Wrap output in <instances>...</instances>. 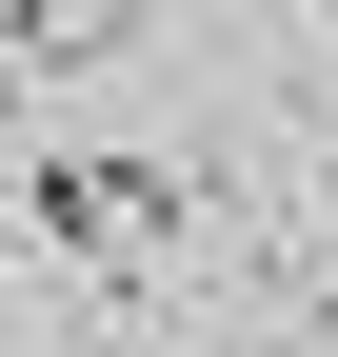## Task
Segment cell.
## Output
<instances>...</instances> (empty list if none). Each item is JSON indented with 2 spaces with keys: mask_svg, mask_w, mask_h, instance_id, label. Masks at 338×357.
Instances as JSON below:
<instances>
[{
  "mask_svg": "<svg viewBox=\"0 0 338 357\" xmlns=\"http://www.w3.org/2000/svg\"><path fill=\"white\" fill-rule=\"evenodd\" d=\"M80 20H159V0H80Z\"/></svg>",
  "mask_w": 338,
  "mask_h": 357,
  "instance_id": "1",
  "label": "cell"
}]
</instances>
